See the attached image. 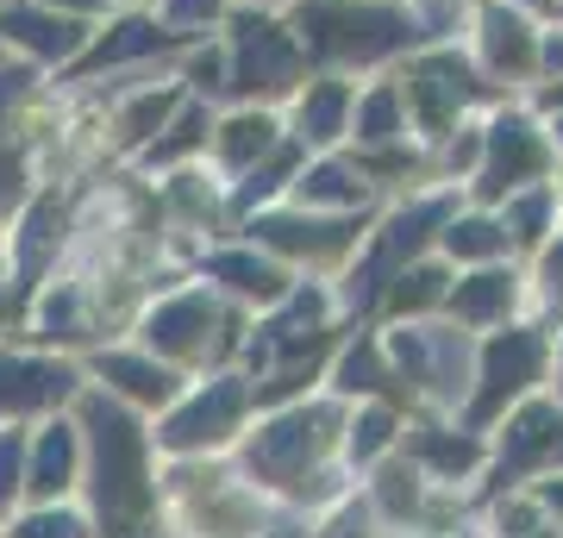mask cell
<instances>
[{"instance_id":"cell-1","label":"cell","mask_w":563,"mask_h":538,"mask_svg":"<svg viewBox=\"0 0 563 538\" xmlns=\"http://www.w3.org/2000/svg\"><path fill=\"white\" fill-rule=\"evenodd\" d=\"M95 501H101L107 519H125L151 507V482H144V439L125 426L113 407H95Z\"/></svg>"},{"instance_id":"cell-2","label":"cell","mask_w":563,"mask_h":538,"mask_svg":"<svg viewBox=\"0 0 563 538\" xmlns=\"http://www.w3.org/2000/svg\"><path fill=\"white\" fill-rule=\"evenodd\" d=\"M544 458H563V419L558 414H526L514 432H507V458H501V482L520 476L526 463H544Z\"/></svg>"},{"instance_id":"cell-3","label":"cell","mask_w":563,"mask_h":538,"mask_svg":"<svg viewBox=\"0 0 563 538\" xmlns=\"http://www.w3.org/2000/svg\"><path fill=\"white\" fill-rule=\"evenodd\" d=\"M232 419H239V388H220L213 400H201L195 414H181L169 432H163V444H176V451H195V444H220L225 432H232Z\"/></svg>"},{"instance_id":"cell-4","label":"cell","mask_w":563,"mask_h":538,"mask_svg":"<svg viewBox=\"0 0 563 538\" xmlns=\"http://www.w3.org/2000/svg\"><path fill=\"white\" fill-rule=\"evenodd\" d=\"M532 363H539V344H532V339H507L501 351H495V363H488V395H483V407H476V419L495 414V407H501V395L526 388Z\"/></svg>"},{"instance_id":"cell-5","label":"cell","mask_w":563,"mask_h":538,"mask_svg":"<svg viewBox=\"0 0 563 538\" xmlns=\"http://www.w3.org/2000/svg\"><path fill=\"white\" fill-rule=\"evenodd\" d=\"M63 370H38V363H0V407H38V400L63 395Z\"/></svg>"},{"instance_id":"cell-6","label":"cell","mask_w":563,"mask_h":538,"mask_svg":"<svg viewBox=\"0 0 563 538\" xmlns=\"http://www.w3.org/2000/svg\"><path fill=\"white\" fill-rule=\"evenodd\" d=\"M76 476V439H69V426H51L38 444V463H32V495H63Z\"/></svg>"},{"instance_id":"cell-7","label":"cell","mask_w":563,"mask_h":538,"mask_svg":"<svg viewBox=\"0 0 563 538\" xmlns=\"http://www.w3.org/2000/svg\"><path fill=\"white\" fill-rule=\"evenodd\" d=\"M101 370H107V376H120L125 388H132V395H144V400H163V395H169V376H163V370L151 376V370H139V363H120V358L101 363Z\"/></svg>"},{"instance_id":"cell-8","label":"cell","mask_w":563,"mask_h":538,"mask_svg":"<svg viewBox=\"0 0 563 538\" xmlns=\"http://www.w3.org/2000/svg\"><path fill=\"white\" fill-rule=\"evenodd\" d=\"M20 538H88V526L76 514H32L20 526Z\"/></svg>"},{"instance_id":"cell-9","label":"cell","mask_w":563,"mask_h":538,"mask_svg":"<svg viewBox=\"0 0 563 538\" xmlns=\"http://www.w3.org/2000/svg\"><path fill=\"white\" fill-rule=\"evenodd\" d=\"M13 495H20V439L7 432V444H0V507Z\"/></svg>"},{"instance_id":"cell-10","label":"cell","mask_w":563,"mask_h":538,"mask_svg":"<svg viewBox=\"0 0 563 538\" xmlns=\"http://www.w3.org/2000/svg\"><path fill=\"white\" fill-rule=\"evenodd\" d=\"M426 458L439 463V470H470V463H476V444H463V439L444 444V439H439V444H426Z\"/></svg>"},{"instance_id":"cell-11","label":"cell","mask_w":563,"mask_h":538,"mask_svg":"<svg viewBox=\"0 0 563 538\" xmlns=\"http://www.w3.org/2000/svg\"><path fill=\"white\" fill-rule=\"evenodd\" d=\"M383 439H388V419H383V414H369V419L357 426V439H351V451H357V458H369V451H376Z\"/></svg>"},{"instance_id":"cell-12","label":"cell","mask_w":563,"mask_h":538,"mask_svg":"<svg viewBox=\"0 0 563 538\" xmlns=\"http://www.w3.org/2000/svg\"><path fill=\"white\" fill-rule=\"evenodd\" d=\"M551 507H558V514H563V482H558V488H551Z\"/></svg>"}]
</instances>
